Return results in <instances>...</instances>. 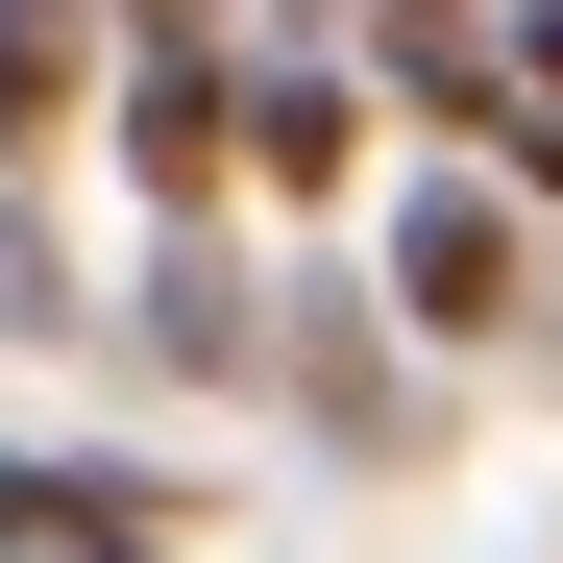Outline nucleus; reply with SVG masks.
I'll return each instance as SVG.
<instances>
[{"mask_svg": "<svg viewBox=\"0 0 563 563\" xmlns=\"http://www.w3.org/2000/svg\"><path fill=\"white\" fill-rule=\"evenodd\" d=\"M393 343H441V367H490V343H539V221H515V172L490 147H441V172H393Z\"/></svg>", "mask_w": 563, "mask_h": 563, "instance_id": "obj_1", "label": "nucleus"}, {"mask_svg": "<svg viewBox=\"0 0 563 563\" xmlns=\"http://www.w3.org/2000/svg\"><path fill=\"white\" fill-rule=\"evenodd\" d=\"M99 147H123L147 221H221V197H245V49H221V25L123 49V74H99Z\"/></svg>", "mask_w": 563, "mask_h": 563, "instance_id": "obj_2", "label": "nucleus"}, {"mask_svg": "<svg viewBox=\"0 0 563 563\" xmlns=\"http://www.w3.org/2000/svg\"><path fill=\"white\" fill-rule=\"evenodd\" d=\"M147 393H269V269L221 245V221H147V269H123V319H99Z\"/></svg>", "mask_w": 563, "mask_h": 563, "instance_id": "obj_3", "label": "nucleus"}, {"mask_svg": "<svg viewBox=\"0 0 563 563\" xmlns=\"http://www.w3.org/2000/svg\"><path fill=\"white\" fill-rule=\"evenodd\" d=\"M343 49H367V99H393L417 147H515V0H343Z\"/></svg>", "mask_w": 563, "mask_h": 563, "instance_id": "obj_4", "label": "nucleus"}, {"mask_svg": "<svg viewBox=\"0 0 563 563\" xmlns=\"http://www.w3.org/2000/svg\"><path fill=\"white\" fill-rule=\"evenodd\" d=\"M367 123H393V99H367V49L343 25H295V49H245V197H367Z\"/></svg>", "mask_w": 563, "mask_h": 563, "instance_id": "obj_5", "label": "nucleus"}, {"mask_svg": "<svg viewBox=\"0 0 563 563\" xmlns=\"http://www.w3.org/2000/svg\"><path fill=\"white\" fill-rule=\"evenodd\" d=\"M367 319H393V295L295 269V295H269V367H295V417H319V441H367V465H393V441H417V393H393V343H367Z\"/></svg>", "mask_w": 563, "mask_h": 563, "instance_id": "obj_6", "label": "nucleus"}, {"mask_svg": "<svg viewBox=\"0 0 563 563\" xmlns=\"http://www.w3.org/2000/svg\"><path fill=\"white\" fill-rule=\"evenodd\" d=\"M99 74H123V0H0V172L99 147Z\"/></svg>", "mask_w": 563, "mask_h": 563, "instance_id": "obj_7", "label": "nucleus"}, {"mask_svg": "<svg viewBox=\"0 0 563 563\" xmlns=\"http://www.w3.org/2000/svg\"><path fill=\"white\" fill-rule=\"evenodd\" d=\"M0 539H197V490L99 465V441H0Z\"/></svg>", "mask_w": 563, "mask_h": 563, "instance_id": "obj_8", "label": "nucleus"}, {"mask_svg": "<svg viewBox=\"0 0 563 563\" xmlns=\"http://www.w3.org/2000/svg\"><path fill=\"white\" fill-rule=\"evenodd\" d=\"M0 343H99V295H74V245L25 221V172H0Z\"/></svg>", "mask_w": 563, "mask_h": 563, "instance_id": "obj_9", "label": "nucleus"}, {"mask_svg": "<svg viewBox=\"0 0 563 563\" xmlns=\"http://www.w3.org/2000/svg\"><path fill=\"white\" fill-rule=\"evenodd\" d=\"M490 172H515V197L563 221V99H515V147H490Z\"/></svg>", "mask_w": 563, "mask_h": 563, "instance_id": "obj_10", "label": "nucleus"}, {"mask_svg": "<svg viewBox=\"0 0 563 563\" xmlns=\"http://www.w3.org/2000/svg\"><path fill=\"white\" fill-rule=\"evenodd\" d=\"M0 563H197V539H0Z\"/></svg>", "mask_w": 563, "mask_h": 563, "instance_id": "obj_11", "label": "nucleus"}, {"mask_svg": "<svg viewBox=\"0 0 563 563\" xmlns=\"http://www.w3.org/2000/svg\"><path fill=\"white\" fill-rule=\"evenodd\" d=\"M515 74H539V99H563V0H515Z\"/></svg>", "mask_w": 563, "mask_h": 563, "instance_id": "obj_12", "label": "nucleus"}, {"mask_svg": "<svg viewBox=\"0 0 563 563\" xmlns=\"http://www.w3.org/2000/svg\"><path fill=\"white\" fill-rule=\"evenodd\" d=\"M172 25H221V0H123V49H172Z\"/></svg>", "mask_w": 563, "mask_h": 563, "instance_id": "obj_13", "label": "nucleus"}, {"mask_svg": "<svg viewBox=\"0 0 563 563\" xmlns=\"http://www.w3.org/2000/svg\"><path fill=\"white\" fill-rule=\"evenodd\" d=\"M269 25H343V0H269Z\"/></svg>", "mask_w": 563, "mask_h": 563, "instance_id": "obj_14", "label": "nucleus"}]
</instances>
